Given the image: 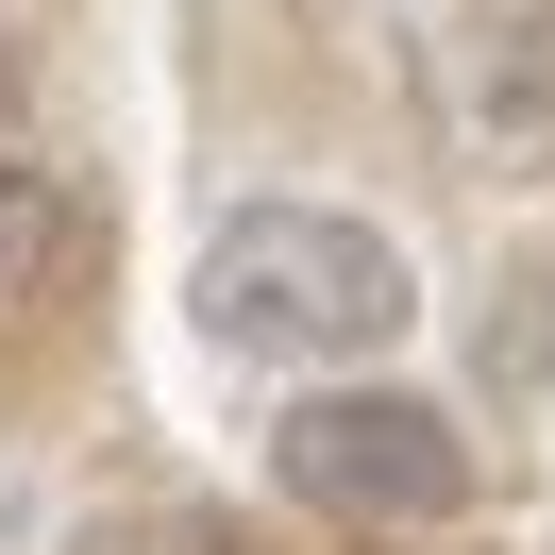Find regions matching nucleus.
Listing matches in <instances>:
<instances>
[{
	"label": "nucleus",
	"instance_id": "obj_1",
	"mask_svg": "<svg viewBox=\"0 0 555 555\" xmlns=\"http://www.w3.org/2000/svg\"><path fill=\"white\" fill-rule=\"evenodd\" d=\"M185 320H203V353H236V371L353 387L371 353H404L421 270H404V236L353 219V203H236L203 236V270H185Z\"/></svg>",
	"mask_w": 555,
	"mask_h": 555
},
{
	"label": "nucleus",
	"instance_id": "obj_2",
	"mask_svg": "<svg viewBox=\"0 0 555 555\" xmlns=\"http://www.w3.org/2000/svg\"><path fill=\"white\" fill-rule=\"evenodd\" d=\"M270 472L304 488V505H337V521H454L472 505V438H454L421 387H304L286 404V438H270Z\"/></svg>",
	"mask_w": 555,
	"mask_h": 555
},
{
	"label": "nucleus",
	"instance_id": "obj_3",
	"mask_svg": "<svg viewBox=\"0 0 555 555\" xmlns=\"http://www.w3.org/2000/svg\"><path fill=\"white\" fill-rule=\"evenodd\" d=\"M438 135L472 169H555V0H488L438 35Z\"/></svg>",
	"mask_w": 555,
	"mask_h": 555
},
{
	"label": "nucleus",
	"instance_id": "obj_4",
	"mask_svg": "<svg viewBox=\"0 0 555 555\" xmlns=\"http://www.w3.org/2000/svg\"><path fill=\"white\" fill-rule=\"evenodd\" d=\"M68 270H85V185L51 169V152H0V320L51 304Z\"/></svg>",
	"mask_w": 555,
	"mask_h": 555
},
{
	"label": "nucleus",
	"instance_id": "obj_5",
	"mask_svg": "<svg viewBox=\"0 0 555 555\" xmlns=\"http://www.w3.org/2000/svg\"><path fill=\"white\" fill-rule=\"evenodd\" d=\"M102 555H203V539H102Z\"/></svg>",
	"mask_w": 555,
	"mask_h": 555
}]
</instances>
